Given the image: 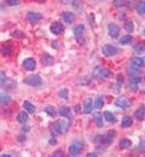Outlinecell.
<instances>
[{"label":"cell","instance_id":"obj_1","mask_svg":"<svg viewBox=\"0 0 145 157\" xmlns=\"http://www.w3.org/2000/svg\"><path fill=\"white\" fill-rule=\"evenodd\" d=\"M92 76L94 78H97V80H103V78H109V76H111V73H110L108 69H105V68L97 67V68H94V70H93V73H92Z\"/></svg>","mask_w":145,"mask_h":157},{"label":"cell","instance_id":"obj_2","mask_svg":"<svg viewBox=\"0 0 145 157\" xmlns=\"http://www.w3.org/2000/svg\"><path fill=\"white\" fill-rule=\"evenodd\" d=\"M25 83L32 87H40L42 85V78L39 75H30L25 78Z\"/></svg>","mask_w":145,"mask_h":157},{"label":"cell","instance_id":"obj_3","mask_svg":"<svg viewBox=\"0 0 145 157\" xmlns=\"http://www.w3.org/2000/svg\"><path fill=\"white\" fill-rule=\"evenodd\" d=\"M102 52H103L105 57H113L119 52V50H117V47H115L113 45H104L103 48H102Z\"/></svg>","mask_w":145,"mask_h":157},{"label":"cell","instance_id":"obj_4","mask_svg":"<svg viewBox=\"0 0 145 157\" xmlns=\"http://www.w3.org/2000/svg\"><path fill=\"white\" fill-rule=\"evenodd\" d=\"M108 33H109V35H110L111 38L116 39V38L119 36V34H120V28H119V25H117L116 23H109V24H108Z\"/></svg>","mask_w":145,"mask_h":157},{"label":"cell","instance_id":"obj_5","mask_svg":"<svg viewBox=\"0 0 145 157\" xmlns=\"http://www.w3.org/2000/svg\"><path fill=\"white\" fill-rule=\"evenodd\" d=\"M50 30H51V33L55 34V35H61L63 32H64V27H63V24H61L59 22H55V23L51 24Z\"/></svg>","mask_w":145,"mask_h":157},{"label":"cell","instance_id":"obj_6","mask_svg":"<svg viewBox=\"0 0 145 157\" xmlns=\"http://www.w3.org/2000/svg\"><path fill=\"white\" fill-rule=\"evenodd\" d=\"M55 124L57 126L59 134H63V133H67V132H68V128H69V123H68L65 120H58V121H57Z\"/></svg>","mask_w":145,"mask_h":157},{"label":"cell","instance_id":"obj_7","mask_svg":"<svg viewBox=\"0 0 145 157\" xmlns=\"http://www.w3.org/2000/svg\"><path fill=\"white\" fill-rule=\"evenodd\" d=\"M27 20L29 21L30 23H36V22H39V21L42 20V15L39 13V12H33V11H30V12H28V15H27Z\"/></svg>","mask_w":145,"mask_h":157},{"label":"cell","instance_id":"obj_8","mask_svg":"<svg viewBox=\"0 0 145 157\" xmlns=\"http://www.w3.org/2000/svg\"><path fill=\"white\" fill-rule=\"evenodd\" d=\"M35 67H36V62H35L33 58H27L24 62H23V68H24L25 70H28V71L34 70Z\"/></svg>","mask_w":145,"mask_h":157},{"label":"cell","instance_id":"obj_9","mask_svg":"<svg viewBox=\"0 0 145 157\" xmlns=\"http://www.w3.org/2000/svg\"><path fill=\"white\" fill-rule=\"evenodd\" d=\"M115 105L119 108V109H121V110H127V108H128V105H129V103H128V100L126 98H117L116 99V101H115Z\"/></svg>","mask_w":145,"mask_h":157},{"label":"cell","instance_id":"obj_10","mask_svg":"<svg viewBox=\"0 0 145 157\" xmlns=\"http://www.w3.org/2000/svg\"><path fill=\"white\" fill-rule=\"evenodd\" d=\"M68 150H69V154H70L71 156H76V155H79V154L81 152L82 147H81L79 144H71Z\"/></svg>","mask_w":145,"mask_h":157},{"label":"cell","instance_id":"obj_11","mask_svg":"<svg viewBox=\"0 0 145 157\" xmlns=\"http://www.w3.org/2000/svg\"><path fill=\"white\" fill-rule=\"evenodd\" d=\"M83 110L86 114H91L92 113V109H93V101L92 98H86L85 99V103H83Z\"/></svg>","mask_w":145,"mask_h":157},{"label":"cell","instance_id":"obj_12","mask_svg":"<svg viewBox=\"0 0 145 157\" xmlns=\"http://www.w3.org/2000/svg\"><path fill=\"white\" fill-rule=\"evenodd\" d=\"M134 117L137 118V120H139V121H142V120L145 117V106L144 105H140V106L135 110V113H134Z\"/></svg>","mask_w":145,"mask_h":157},{"label":"cell","instance_id":"obj_13","mask_svg":"<svg viewBox=\"0 0 145 157\" xmlns=\"http://www.w3.org/2000/svg\"><path fill=\"white\" fill-rule=\"evenodd\" d=\"M83 34H85V25L83 24H78L74 28V35L76 38H82Z\"/></svg>","mask_w":145,"mask_h":157},{"label":"cell","instance_id":"obj_14","mask_svg":"<svg viewBox=\"0 0 145 157\" xmlns=\"http://www.w3.org/2000/svg\"><path fill=\"white\" fill-rule=\"evenodd\" d=\"M131 64L134 67H138V68H143L145 62L144 59L140 58V57H133V58H131Z\"/></svg>","mask_w":145,"mask_h":157},{"label":"cell","instance_id":"obj_15","mask_svg":"<svg viewBox=\"0 0 145 157\" xmlns=\"http://www.w3.org/2000/svg\"><path fill=\"white\" fill-rule=\"evenodd\" d=\"M59 115L62 117H68L69 120H71V110L69 106H63L59 110Z\"/></svg>","mask_w":145,"mask_h":157},{"label":"cell","instance_id":"obj_16","mask_svg":"<svg viewBox=\"0 0 145 157\" xmlns=\"http://www.w3.org/2000/svg\"><path fill=\"white\" fill-rule=\"evenodd\" d=\"M119 146H120V149H121V150H126V149H128V147H131V146H132V141H131L129 139H127V138H124V139H121V140H120Z\"/></svg>","mask_w":145,"mask_h":157},{"label":"cell","instance_id":"obj_17","mask_svg":"<svg viewBox=\"0 0 145 157\" xmlns=\"http://www.w3.org/2000/svg\"><path fill=\"white\" fill-rule=\"evenodd\" d=\"M11 51H12V45H11V42H7L5 46L1 47V53H2V56H10V55H11Z\"/></svg>","mask_w":145,"mask_h":157},{"label":"cell","instance_id":"obj_18","mask_svg":"<svg viewBox=\"0 0 145 157\" xmlns=\"http://www.w3.org/2000/svg\"><path fill=\"white\" fill-rule=\"evenodd\" d=\"M133 50H134L135 53H143L145 51V42L144 41H140V42L135 44L134 47H133Z\"/></svg>","mask_w":145,"mask_h":157},{"label":"cell","instance_id":"obj_19","mask_svg":"<svg viewBox=\"0 0 145 157\" xmlns=\"http://www.w3.org/2000/svg\"><path fill=\"white\" fill-rule=\"evenodd\" d=\"M127 73L129 74V75H139L140 73H142V68H138V67H134V65H132V67H129L128 69H127Z\"/></svg>","mask_w":145,"mask_h":157},{"label":"cell","instance_id":"obj_20","mask_svg":"<svg viewBox=\"0 0 145 157\" xmlns=\"http://www.w3.org/2000/svg\"><path fill=\"white\" fill-rule=\"evenodd\" d=\"M23 106H24V109H25L27 113H30V114H32V113L35 111V106H34L30 101H28V100H24V101H23Z\"/></svg>","mask_w":145,"mask_h":157},{"label":"cell","instance_id":"obj_21","mask_svg":"<svg viewBox=\"0 0 145 157\" xmlns=\"http://www.w3.org/2000/svg\"><path fill=\"white\" fill-rule=\"evenodd\" d=\"M62 18L64 22H67V23H71L74 18H75V16H74V13L73 12H64L62 15Z\"/></svg>","mask_w":145,"mask_h":157},{"label":"cell","instance_id":"obj_22","mask_svg":"<svg viewBox=\"0 0 145 157\" xmlns=\"http://www.w3.org/2000/svg\"><path fill=\"white\" fill-rule=\"evenodd\" d=\"M17 121L22 123V124H24L27 121H28V114L25 113V111H21L18 115H17Z\"/></svg>","mask_w":145,"mask_h":157},{"label":"cell","instance_id":"obj_23","mask_svg":"<svg viewBox=\"0 0 145 157\" xmlns=\"http://www.w3.org/2000/svg\"><path fill=\"white\" fill-rule=\"evenodd\" d=\"M135 10H137V13H138V15H144L145 13V1H139V2L137 4Z\"/></svg>","mask_w":145,"mask_h":157},{"label":"cell","instance_id":"obj_24","mask_svg":"<svg viewBox=\"0 0 145 157\" xmlns=\"http://www.w3.org/2000/svg\"><path fill=\"white\" fill-rule=\"evenodd\" d=\"M103 117L108 121V122H116V118H115V115L113 114V113H110V111H105L103 115Z\"/></svg>","mask_w":145,"mask_h":157},{"label":"cell","instance_id":"obj_25","mask_svg":"<svg viewBox=\"0 0 145 157\" xmlns=\"http://www.w3.org/2000/svg\"><path fill=\"white\" fill-rule=\"evenodd\" d=\"M41 63L44 65H52L53 64V58L51 56H48V55H45L41 58Z\"/></svg>","mask_w":145,"mask_h":157},{"label":"cell","instance_id":"obj_26","mask_svg":"<svg viewBox=\"0 0 145 157\" xmlns=\"http://www.w3.org/2000/svg\"><path fill=\"white\" fill-rule=\"evenodd\" d=\"M132 123H133V120H132L131 116H124L121 124H122V127L127 128V127H131V126H132Z\"/></svg>","mask_w":145,"mask_h":157},{"label":"cell","instance_id":"obj_27","mask_svg":"<svg viewBox=\"0 0 145 157\" xmlns=\"http://www.w3.org/2000/svg\"><path fill=\"white\" fill-rule=\"evenodd\" d=\"M124 29H126L127 32L132 33V32L134 30V23H133L132 21H126V22H124Z\"/></svg>","mask_w":145,"mask_h":157},{"label":"cell","instance_id":"obj_28","mask_svg":"<svg viewBox=\"0 0 145 157\" xmlns=\"http://www.w3.org/2000/svg\"><path fill=\"white\" fill-rule=\"evenodd\" d=\"M94 143H97V144H106V137L102 136V134H98V136L94 137Z\"/></svg>","mask_w":145,"mask_h":157},{"label":"cell","instance_id":"obj_29","mask_svg":"<svg viewBox=\"0 0 145 157\" xmlns=\"http://www.w3.org/2000/svg\"><path fill=\"white\" fill-rule=\"evenodd\" d=\"M11 101V97L5 94V93H0V104H7Z\"/></svg>","mask_w":145,"mask_h":157},{"label":"cell","instance_id":"obj_30","mask_svg":"<svg viewBox=\"0 0 145 157\" xmlns=\"http://www.w3.org/2000/svg\"><path fill=\"white\" fill-rule=\"evenodd\" d=\"M45 113H46V114H48L51 117H55V116L57 115V111L55 110V108H53V106H46V108H45Z\"/></svg>","mask_w":145,"mask_h":157},{"label":"cell","instance_id":"obj_31","mask_svg":"<svg viewBox=\"0 0 145 157\" xmlns=\"http://www.w3.org/2000/svg\"><path fill=\"white\" fill-rule=\"evenodd\" d=\"M119 41H120L121 45H128L132 41V36L131 35H124V36H121V39L119 40Z\"/></svg>","mask_w":145,"mask_h":157},{"label":"cell","instance_id":"obj_32","mask_svg":"<svg viewBox=\"0 0 145 157\" xmlns=\"http://www.w3.org/2000/svg\"><path fill=\"white\" fill-rule=\"evenodd\" d=\"M58 97L62 99H69V91L67 88H63L58 92Z\"/></svg>","mask_w":145,"mask_h":157},{"label":"cell","instance_id":"obj_33","mask_svg":"<svg viewBox=\"0 0 145 157\" xmlns=\"http://www.w3.org/2000/svg\"><path fill=\"white\" fill-rule=\"evenodd\" d=\"M103 106H104V98L102 96H98L96 98V108L97 109H102Z\"/></svg>","mask_w":145,"mask_h":157},{"label":"cell","instance_id":"obj_34","mask_svg":"<svg viewBox=\"0 0 145 157\" xmlns=\"http://www.w3.org/2000/svg\"><path fill=\"white\" fill-rule=\"evenodd\" d=\"M113 5H114L115 7L121 9V7H124V5H126V1H124V0H114V1H113Z\"/></svg>","mask_w":145,"mask_h":157},{"label":"cell","instance_id":"obj_35","mask_svg":"<svg viewBox=\"0 0 145 157\" xmlns=\"http://www.w3.org/2000/svg\"><path fill=\"white\" fill-rule=\"evenodd\" d=\"M15 39H23L24 38V34L22 33L21 30H15V32H12V34H11Z\"/></svg>","mask_w":145,"mask_h":157},{"label":"cell","instance_id":"obj_36","mask_svg":"<svg viewBox=\"0 0 145 157\" xmlns=\"http://www.w3.org/2000/svg\"><path fill=\"white\" fill-rule=\"evenodd\" d=\"M90 82H91L90 76H83V78H81L79 81H78V83H79V85H88Z\"/></svg>","mask_w":145,"mask_h":157},{"label":"cell","instance_id":"obj_37","mask_svg":"<svg viewBox=\"0 0 145 157\" xmlns=\"http://www.w3.org/2000/svg\"><path fill=\"white\" fill-rule=\"evenodd\" d=\"M81 4H82L81 0H71V6L74 9H76V10H79L81 7Z\"/></svg>","mask_w":145,"mask_h":157},{"label":"cell","instance_id":"obj_38","mask_svg":"<svg viewBox=\"0 0 145 157\" xmlns=\"http://www.w3.org/2000/svg\"><path fill=\"white\" fill-rule=\"evenodd\" d=\"M129 81H131V83H132V85H137V83H139V82L142 81V78H140V76H138V75H133Z\"/></svg>","mask_w":145,"mask_h":157},{"label":"cell","instance_id":"obj_39","mask_svg":"<svg viewBox=\"0 0 145 157\" xmlns=\"http://www.w3.org/2000/svg\"><path fill=\"white\" fill-rule=\"evenodd\" d=\"M96 124H97L98 128H102L103 127V116L102 115H98L96 117Z\"/></svg>","mask_w":145,"mask_h":157},{"label":"cell","instance_id":"obj_40","mask_svg":"<svg viewBox=\"0 0 145 157\" xmlns=\"http://www.w3.org/2000/svg\"><path fill=\"white\" fill-rule=\"evenodd\" d=\"M114 136H115V132H114V131H113V132H109L108 136H105V137H106V144H111V143H113Z\"/></svg>","mask_w":145,"mask_h":157},{"label":"cell","instance_id":"obj_41","mask_svg":"<svg viewBox=\"0 0 145 157\" xmlns=\"http://www.w3.org/2000/svg\"><path fill=\"white\" fill-rule=\"evenodd\" d=\"M7 81V78H6V74L4 73V71H1L0 70V86H2V85H5V82Z\"/></svg>","mask_w":145,"mask_h":157},{"label":"cell","instance_id":"obj_42","mask_svg":"<svg viewBox=\"0 0 145 157\" xmlns=\"http://www.w3.org/2000/svg\"><path fill=\"white\" fill-rule=\"evenodd\" d=\"M51 133H52V136H53V137H56V136H58V134H59L58 128H57V126H56L55 123L51 126Z\"/></svg>","mask_w":145,"mask_h":157},{"label":"cell","instance_id":"obj_43","mask_svg":"<svg viewBox=\"0 0 145 157\" xmlns=\"http://www.w3.org/2000/svg\"><path fill=\"white\" fill-rule=\"evenodd\" d=\"M6 2L10 5V6H16L20 4V0H6Z\"/></svg>","mask_w":145,"mask_h":157},{"label":"cell","instance_id":"obj_44","mask_svg":"<svg viewBox=\"0 0 145 157\" xmlns=\"http://www.w3.org/2000/svg\"><path fill=\"white\" fill-rule=\"evenodd\" d=\"M64 155H63V151L62 150H57L55 154H53V157H63Z\"/></svg>","mask_w":145,"mask_h":157},{"label":"cell","instance_id":"obj_45","mask_svg":"<svg viewBox=\"0 0 145 157\" xmlns=\"http://www.w3.org/2000/svg\"><path fill=\"white\" fill-rule=\"evenodd\" d=\"M86 157H98V155H97V154H94V152H90Z\"/></svg>","mask_w":145,"mask_h":157},{"label":"cell","instance_id":"obj_46","mask_svg":"<svg viewBox=\"0 0 145 157\" xmlns=\"http://www.w3.org/2000/svg\"><path fill=\"white\" fill-rule=\"evenodd\" d=\"M80 108H81V106L78 104V105L75 106V111H76V113H80V111H81V109H80Z\"/></svg>","mask_w":145,"mask_h":157},{"label":"cell","instance_id":"obj_47","mask_svg":"<svg viewBox=\"0 0 145 157\" xmlns=\"http://www.w3.org/2000/svg\"><path fill=\"white\" fill-rule=\"evenodd\" d=\"M22 131H23V132H28V131H29V126H24V127L22 128Z\"/></svg>","mask_w":145,"mask_h":157},{"label":"cell","instance_id":"obj_48","mask_svg":"<svg viewBox=\"0 0 145 157\" xmlns=\"http://www.w3.org/2000/svg\"><path fill=\"white\" fill-rule=\"evenodd\" d=\"M50 144H57V140L56 139H51L50 140Z\"/></svg>","mask_w":145,"mask_h":157},{"label":"cell","instance_id":"obj_49","mask_svg":"<svg viewBox=\"0 0 145 157\" xmlns=\"http://www.w3.org/2000/svg\"><path fill=\"white\" fill-rule=\"evenodd\" d=\"M117 81L122 83V81H124V80H122V76H120V75H119V76H117Z\"/></svg>","mask_w":145,"mask_h":157},{"label":"cell","instance_id":"obj_50","mask_svg":"<svg viewBox=\"0 0 145 157\" xmlns=\"http://www.w3.org/2000/svg\"><path fill=\"white\" fill-rule=\"evenodd\" d=\"M0 157H11V156H9V155H1Z\"/></svg>","mask_w":145,"mask_h":157},{"label":"cell","instance_id":"obj_51","mask_svg":"<svg viewBox=\"0 0 145 157\" xmlns=\"http://www.w3.org/2000/svg\"><path fill=\"white\" fill-rule=\"evenodd\" d=\"M38 2H45V0H36Z\"/></svg>","mask_w":145,"mask_h":157},{"label":"cell","instance_id":"obj_52","mask_svg":"<svg viewBox=\"0 0 145 157\" xmlns=\"http://www.w3.org/2000/svg\"><path fill=\"white\" fill-rule=\"evenodd\" d=\"M70 157H76V156H70Z\"/></svg>","mask_w":145,"mask_h":157}]
</instances>
